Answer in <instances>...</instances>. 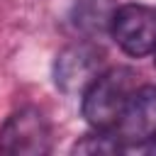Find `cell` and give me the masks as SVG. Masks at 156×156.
Instances as JSON below:
<instances>
[{
	"mask_svg": "<svg viewBox=\"0 0 156 156\" xmlns=\"http://www.w3.org/2000/svg\"><path fill=\"white\" fill-rule=\"evenodd\" d=\"M0 151L15 156H44L51 151V124L37 107H22L0 129Z\"/></svg>",
	"mask_w": 156,
	"mask_h": 156,
	"instance_id": "cell-3",
	"label": "cell"
},
{
	"mask_svg": "<svg viewBox=\"0 0 156 156\" xmlns=\"http://www.w3.org/2000/svg\"><path fill=\"white\" fill-rule=\"evenodd\" d=\"M112 132L122 146L156 141V85H141L132 93Z\"/></svg>",
	"mask_w": 156,
	"mask_h": 156,
	"instance_id": "cell-4",
	"label": "cell"
},
{
	"mask_svg": "<svg viewBox=\"0 0 156 156\" xmlns=\"http://www.w3.org/2000/svg\"><path fill=\"white\" fill-rule=\"evenodd\" d=\"M107 29L117 41V46L134 58L149 56L156 51V10L154 7L136 5V2L119 5L117 10H112Z\"/></svg>",
	"mask_w": 156,
	"mask_h": 156,
	"instance_id": "cell-2",
	"label": "cell"
},
{
	"mask_svg": "<svg viewBox=\"0 0 156 156\" xmlns=\"http://www.w3.org/2000/svg\"><path fill=\"white\" fill-rule=\"evenodd\" d=\"M100 66H102L100 49H95L90 44H73V46H66L56 56L54 80L68 95L83 93L90 85V80L100 73Z\"/></svg>",
	"mask_w": 156,
	"mask_h": 156,
	"instance_id": "cell-5",
	"label": "cell"
},
{
	"mask_svg": "<svg viewBox=\"0 0 156 156\" xmlns=\"http://www.w3.org/2000/svg\"><path fill=\"white\" fill-rule=\"evenodd\" d=\"M136 88H139L136 73L132 68L115 66V68L100 71L90 80V85L80 93L83 95L80 110L85 122L95 129H112Z\"/></svg>",
	"mask_w": 156,
	"mask_h": 156,
	"instance_id": "cell-1",
	"label": "cell"
},
{
	"mask_svg": "<svg viewBox=\"0 0 156 156\" xmlns=\"http://www.w3.org/2000/svg\"><path fill=\"white\" fill-rule=\"evenodd\" d=\"M124 146L115 136L112 129H95L93 134H85L73 144V154H119Z\"/></svg>",
	"mask_w": 156,
	"mask_h": 156,
	"instance_id": "cell-6",
	"label": "cell"
}]
</instances>
